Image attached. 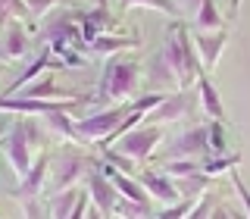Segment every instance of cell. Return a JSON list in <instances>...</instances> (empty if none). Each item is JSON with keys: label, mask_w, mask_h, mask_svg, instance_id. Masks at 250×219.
Instances as JSON below:
<instances>
[{"label": "cell", "mask_w": 250, "mask_h": 219, "mask_svg": "<svg viewBox=\"0 0 250 219\" xmlns=\"http://www.w3.org/2000/svg\"><path fill=\"white\" fill-rule=\"evenodd\" d=\"M38 138H41V131H38L31 122H13L10 125V131H6V138H3V153H6V160H10L16 178H22L28 172V166H31V147L41 144Z\"/></svg>", "instance_id": "obj_6"}, {"label": "cell", "mask_w": 250, "mask_h": 219, "mask_svg": "<svg viewBox=\"0 0 250 219\" xmlns=\"http://www.w3.org/2000/svg\"><path fill=\"white\" fill-rule=\"evenodd\" d=\"M75 16L78 13H50V19L41 25V41L53 57H62L69 66H82V57L75 50H84V38L75 25Z\"/></svg>", "instance_id": "obj_3"}, {"label": "cell", "mask_w": 250, "mask_h": 219, "mask_svg": "<svg viewBox=\"0 0 250 219\" xmlns=\"http://www.w3.org/2000/svg\"><path fill=\"white\" fill-rule=\"evenodd\" d=\"M150 213V203H138V200H131V197H116L113 203V216H147Z\"/></svg>", "instance_id": "obj_23"}, {"label": "cell", "mask_w": 250, "mask_h": 219, "mask_svg": "<svg viewBox=\"0 0 250 219\" xmlns=\"http://www.w3.org/2000/svg\"><path fill=\"white\" fill-rule=\"evenodd\" d=\"M194 110V94H191V88L188 91H169L166 97L160 100L153 110H147L144 113V119L141 122H153V125H166V122H178V119H185L188 113Z\"/></svg>", "instance_id": "obj_8"}, {"label": "cell", "mask_w": 250, "mask_h": 219, "mask_svg": "<svg viewBox=\"0 0 250 219\" xmlns=\"http://www.w3.org/2000/svg\"><path fill=\"white\" fill-rule=\"evenodd\" d=\"M84 182H88V200L97 207V213L100 216H113V203H116V197H119L116 185L109 182L104 172H97V169H88Z\"/></svg>", "instance_id": "obj_9"}, {"label": "cell", "mask_w": 250, "mask_h": 219, "mask_svg": "<svg viewBox=\"0 0 250 219\" xmlns=\"http://www.w3.org/2000/svg\"><path fill=\"white\" fill-rule=\"evenodd\" d=\"M128 110H131V100H125V104L106 107V110H100V113H91V116H84V119L72 122V141H82V144H94V141H97L100 144V141L128 116Z\"/></svg>", "instance_id": "obj_5"}, {"label": "cell", "mask_w": 250, "mask_h": 219, "mask_svg": "<svg viewBox=\"0 0 250 219\" xmlns=\"http://www.w3.org/2000/svg\"><path fill=\"white\" fill-rule=\"evenodd\" d=\"M3 69H6V63H3V60H0V72H3Z\"/></svg>", "instance_id": "obj_31"}, {"label": "cell", "mask_w": 250, "mask_h": 219, "mask_svg": "<svg viewBox=\"0 0 250 219\" xmlns=\"http://www.w3.org/2000/svg\"><path fill=\"white\" fill-rule=\"evenodd\" d=\"M28 16V10H25V3L22 0H0V31L6 28V22L10 19H25Z\"/></svg>", "instance_id": "obj_24"}, {"label": "cell", "mask_w": 250, "mask_h": 219, "mask_svg": "<svg viewBox=\"0 0 250 219\" xmlns=\"http://www.w3.org/2000/svg\"><path fill=\"white\" fill-rule=\"evenodd\" d=\"M44 122L50 129L53 138L60 141H72V119L66 116V110H53V113H44Z\"/></svg>", "instance_id": "obj_22"}, {"label": "cell", "mask_w": 250, "mask_h": 219, "mask_svg": "<svg viewBox=\"0 0 250 219\" xmlns=\"http://www.w3.org/2000/svg\"><path fill=\"white\" fill-rule=\"evenodd\" d=\"M197 91H200V107H203V113L209 116V119H225V110H222V100H219V94L216 88L209 85V75L207 72H197Z\"/></svg>", "instance_id": "obj_17"}, {"label": "cell", "mask_w": 250, "mask_h": 219, "mask_svg": "<svg viewBox=\"0 0 250 219\" xmlns=\"http://www.w3.org/2000/svg\"><path fill=\"white\" fill-rule=\"evenodd\" d=\"M175 182V191L178 197H197V194H203L209 188V182H213V175H207V172H191V175H182V178H172Z\"/></svg>", "instance_id": "obj_19"}, {"label": "cell", "mask_w": 250, "mask_h": 219, "mask_svg": "<svg viewBox=\"0 0 250 219\" xmlns=\"http://www.w3.org/2000/svg\"><path fill=\"white\" fill-rule=\"evenodd\" d=\"M84 210H88V191H78V197H75L72 213H69V216H84Z\"/></svg>", "instance_id": "obj_29"}, {"label": "cell", "mask_w": 250, "mask_h": 219, "mask_svg": "<svg viewBox=\"0 0 250 219\" xmlns=\"http://www.w3.org/2000/svg\"><path fill=\"white\" fill-rule=\"evenodd\" d=\"M163 141V125H153V122H138L131 125L128 131H122L119 138L109 144V151L128 156L135 166H144L150 160V153L156 151V144Z\"/></svg>", "instance_id": "obj_4"}, {"label": "cell", "mask_w": 250, "mask_h": 219, "mask_svg": "<svg viewBox=\"0 0 250 219\" xmlns=\"http://www.w3.org/2000/svg\"><path fill=\"white\" fill-rule=\"evenodd\" d=\"M209 147H207V125H197V129H188L175 144L166 147V156L172 160H200L207 156Z\"/></svg>", "instance_id": "obj_10"}, {"label": "cell", "mask_w": 250, "mask_h": 219, "mask_svg": "<svg viewBox=\"0 0 250 219\" xmlns=\"http://www.w3.org/2000/svg\"><path fill=\"white\" fill-rule=\"evenodd\" d=\"M0 35H3L0 47H3L6 63L25 57V50H28V35H25V28H22V22H19V19H10V22H6V28L0 31Z\"/></svg>", "instance_id": "obj_13"}, {"label": "cell", "mask_w": 250, "mask_h": 219, "mask_svg": "<svg viewBox=\"0 0 250 219\" xmlns=\"http://www.w3.org/2000/svg\"><path fill=\"white\" fill-rule=\"evenodd\" d=\"M138 182H141V188L147 191V197H150V200H160V203H166V207L178 200L175 182H172L166 172H141Z\"/></svg>", "instance_id": "obj_12"}, {"label": "cell", "mask_w": 250, "mask_h": 219, "mask_svg": "<svg viewBox=\"0 0 250 219\" xmlns=\"http://www.w3.org/2000/svg\"><path fill=\"white\" fill-rule=\"evenodd\" d=\"M78 19H82L84 50H88V41H94L97 35H104V31H109V28H116V22L109 19L106 6H97V10H91V13H78Z\"/></svg>", "instance_id": "obj_15"}, {"label": "cell", "mask_w": 250, "mask_h": 219, "mask_svg": "<svg viewBox=\"0 0 250 219\" xmlns=\"http://www.w3.org/2000/svg\"><path fill=\"white\" fill-rule=\"evenodd\" d=\"M0 60H3V63H6V57H3V47H0Z\"/></svg>", "instance_id": "obj_32"}, {"label": "cell", "mask_w": 250, "mask_h": 219, "mask_svg": "<svg viewBox=\"0 0 250 219\" xmlns=\"http://www.w3.org/2000/svg\"><path fill=\"white\" fill-rule=\"evenodd\" d=\"M22 97H38V100H53V97H84V94L78 91H60L57 85H53V75H44L38 78V82H28L19 88Z\"/></svg>", "instance_id": "obj_16"}, {"label": "cell", "mask_w": 250, "mask_h": 219, "mask_svg": "<svg viewBox=\"0 0 250 219\" xmlns=\"http://www.w3.org/2000/svg\"><path fill=\"white\" fill-rule=\"evenodd\" d=\"M131 47H141V38L131 35V38H119V35H97L94 41H88V50L94 57H113V53H122V50H131Z\"/></svg>", "instance_id": "obj_14"}, {"label": "cell", "mask_w": 250, "mask_h": 219, "mask_svg": "<svg viewBox=\"0 0 250 219\" xmlns=\"http://www.w3.org/2000/svg\"><path fill=\"white\" fill-rule=\"evenodd\" d=\"M229 175H231V185H234V194H238V200H241V210H250V197H247V191H244V185H241V175H238V166H231V169H229Z\"/></svg>", "instance_id": "obj_28"}, {"label": "cell", "mask_w": 250, "mask_h": 219, "mask_svg": "<svg viewBox=\"0 0 250 219\" xmlns=\"http://www.w3.org/2000/svg\"><path fill=\"white\" fill-rule=\"evenodd\" d=\"M231 166H241V153H216V156H200V172L207 175H219V172H229Z\"/></svg>", "instance_id": "obj_21"}, {"label": "cell", "mask_w": 250, "mask_h": 219, "mask_svg": "<svg viewBox=\"0 0 250 219\" xmlns=\"http://www.w3.org/2000/svg\"><path fill=\"white\" fill-rule=\"evenodd\" d=\"M131 6H150V10H160L166 16H182L175 0H122V10H131Z\"/></svg>", "instance_id": "obj_25"}, {"label": "cell", "mask_w": 250, "mask_h": 219, "mask_svg": "<svg viewBox=\"0 0 250 219\" xmlns=\"http://www.w3.org/2000/svg\"><path fill=\"white\" fill-rule=\"evenodd\" d=\"M229 6H231V16L238 13V6H241V0H229Z\"/></svg>", "instance_id": "obj_30"}, {"label": "cell", "mask_w": 250, "mask_h": 219, "mask_svg": "<svg viewBox=\"0 0 250 219\" xmlns=\"http://www.w3.org/2000/svg\"><path fill=\"white\" fill-rule=\"evenodd\" d=\"M138 78H141V66H138V63L125 60V57H119V53H113V57H106V66H104V75H100L97 91L88 94L84 104H91L97 110L125 104L128 97H135Z\"/></svg>", "instance_id": "obj_1"}, {"label": "cell", "mask_w": 250, "mask_h": 219, "mask_svg": "<svg viewBox=\"0 0 250 219\" xmlns=\"http://www.w3.org/2000/svg\"><path fill=\"white\" fill-rule=\"evenodd\" d=\"M191 22H194V31H216V28H222V16H219L213 0H200V6H197V13L191 16Z\"/></svg>", "instance_id": "obj_18"}, {"label": "cell", "mask_w": 250, "mask_h": 219, "mask_svg": "<svg viewBox=\"0 0 250 219\" xmlns=\"http://www.w3.org/2000/svg\"><path fill=\"white\" fill-rule=\"evenodd\" d=\"M207 147L209 153H225V129H222V119H213L207 125Z\"/></svg>", "instance_id": "obj_26"}, {"label": "cell", "mask_w": 250, "mask_h": 219, "mask_svg": "<svg viewBox=\"0 0 250 219\" xmlns=\"http://www.w3.org/2000/svg\"><path fill=\"white\" fill-rule=\"evenodd\" d=\"M225 41H229V28H216V31H194V50H200V63L203 72L216 66L219 53L225 50Z\"/></svg>", "instance_id": "obj_11"}, {"label": "cell", "mask_w": 250, "mask_h": 219, "mask_svg": "<svg viewBox=\"0 0 250 219\" xmlns=\"http://www.w3.org/2000/svg\"><path fill=\"white\" fill-rule=\"evenodd\" d=\"M160 57L166 60V66L172 69V75H175V85L182 91H188L194 85V78L200 69V60H197V50H194V41L188 38V28L182 22H172L166 28V41H163V50Z\"/></svg>", "instance_id": "obj_2"}, {"label": "cell", "mask_w": 250, "mask_h": 219, "mask_svg": "<svg viewBox=\"0 0 250 219\" xmlns=\"http://www.w3.org/2000/svg\"><path fill=\"white\" fill-rule=\"evenodd\" d=\"M97 160H88V156L75 153L72 147H62L60 156H57V166H53V182H50V194L53 191H62V188H72L75 182H82L88 175V169L94 166Z\"/></svg>", "instance_id": "obj_7"}, {"label": "cell", "mask_w": 250, "mask_h": 219, "mask_svg": "<svg viewBox=\"0 0 250 219\" xmlns=\"http://www.w3.org/2000/svg\"><path fill=\"white\" fill-rule=\"evenodd\" d=\"M22 3H25L31 19H44V13L50 10V6H60V3H66V0H22Z\"/></svg>", "instance_id": "obj_27"}, {"label": "cell", "mask_w": 250, "mask_h": 219, "mask_svg": "<svg viewBox=\"0 0 250 219\" xmlns=\"http://www.w3.org/2000/svg\"><path fill=\"white\" fill-rule=\"evenodd\" d=\"M75 197H78L75 185L72 188H62V191H53L50 197H47V203H44V213H50V216H69V213H72Z\"/></svg>", "instance_id": "obj_20"}]
</instances>
